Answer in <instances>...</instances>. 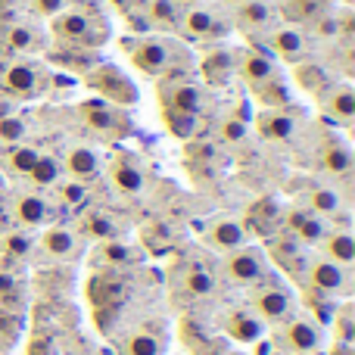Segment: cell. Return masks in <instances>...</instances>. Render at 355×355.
I'll return each mask as SVG.
<instances>
[{"instance_id": "ac0fdd59", "label": "cell", "mask_w": 355, "mask_h": 355, "mask_svg": "<svg viewBox=\"0 0 355 355\" xmlns=\"http://www.w3.org/2000/svg\"><path fill=\"white\" fill-rule=\"evenodd\" d=\"M12 218L22 225V231H35V227L47 225L50 218V202L41 193H16L12 196Z\"/></svg>"}, {"instance_id": "e0dca14e", "label": "cell", "mask_w": 355, "mask_h": 355, "mask_svg": "<svg viewBox=\"0 0 355 355\" xmlns=\"http://www.w3.org/2000/svg\"><path fill=\"white\" fill-rule=\"evenodd\" d=\"M144 252L135 250L131 243L119 240H103V243L94 250V265H100V271H128L135 265H141Z\"/></svg>"}, {"instance_id": "e575fe53", "label": "cell", "mask_w": 355, "mask_h": 355, "mask_svg": "<svg viewBox=\"0 0 355 355\" xmlns=\"http://www.w3.org/2000/svg\"><path fill=\"white\" fill-rule=\"evenodd\" d=\"M178 16H181V6L175 0H150L147 3V25L156 31H172L178 28Z\"/></svg>"}, {"instance_id": "5b68a950", "label": "cell", "mask_w": 355, "mask_h": 355, "mask_svg": "<svg viewBox=\"0 0 355 355\" xmlns=\"http://www.w3.org/2000/svg\"><path fill=\"white\" fill-rule=\"evenodd\" d=\"M53 35L66 44H78V47H97L103 41V35H110V28L100 25V19H94L91 12L81 10H62L53 19Z\"/></svg>"}, {"instance_id": "5bb4252c", "label": "cell", "mask_w": 355, "mask_h": 355, "mask_svg": "<svg viewBox=\"0 0 355 355\" xmlns=\"http://www.w3.org/2000/svg\"><path fill=\"white\" fill-rule=\"evenodd\" d=\"M281 231H287L290 237H296L302 246H318L321 237L327 234V218L315 215L312 209H306V206H293V209L284 212Z\"/></svg>"}, {"instance_id": "8d00e7d4", "label": "cell", "mask_w": 355, "mask_h": 355, "mask_svg": "<svg viewBox=\"0 0 355 355\" xmlns=\"http://www.w3.org/2000/svg\"><path fill=\"white\" fill-rule=\"evenodd\" d=\"M37 156H41V150L37 147H28V144H16V147L6 153V168H10L12 175H25L28 178V172L35 168Z\"/></svg>"}, {"instance_id": "277c9868", "label": "cell", "mask_w": 355, "mask_h": 355, "mask_svg": "<svg viewBox=\"0 0 355 355\" xmlns=\"http://www.w3.org/2000/svg\"><path fill=\"white\" fill-rule=\"evenodd\" d=\"M302 287L306 293L324 296V300H337V296L349 293V268L331 262L324 256H309V268L302 277Z\"/></svg>"}, {"instance_id": "30bf717a", "label": "cell", "mask_w": 355, "mask_h": 355, "mask_svg": "<svg viewBox=\"0 0 355 355\" xmlns=\"http://www.w3.org/2000/svg\"><path fill=\"white\" fill-rule=\"evenodd\" d=\"M0 44L10 47L12 53L37 56L47 50V31L35 19H6L3 31H0Z\"/></svg>"}, {"instance_id": "60d3db41", "label": "cell", "mask_w": 355, "mask_h": 355, "mask_svg": "<svg viewBox=\"0 0 355 355\" xmlns=\"http://www.w3.org/2000/svg\"><path fill=\"white\" fill-rule=\"evenodd\" d=\"M166 125L175 137L187 141V137H193V131H196L200 122H196V116H190V112H178V110H168L166 106Z\"/></svg>"}, {"instance_id": "f546056e", "label": "cell", "mask_w": 355, "mask_h": 355, "mask_svg": "<svg viewBox=\"0 0 355 355\" xmlns=\"http://www.w3.org/2000/svg\"><path fill=\"white\" fill-rule=\"evenodd\" d=\"M122 355H162L166 352V340L162 334H153V331H128L119 343Z\"/></svg>"}, {"instance_id": "d590c367", "label": "cell", "mask_w": 355, "mask_h": 355, "mask_svg": "<svg viewBox=\"0 0 355 355\" xmlns=\"http://www.w3.org/2000/svg\"><path fill=\"white\" fill-rule=\"evenodd\" d=\"M25 296V281L10 268H0V309L19 306Z\"/></svg>"}, {"instance_id": "484cf974", "label": "cell", "mask_w": 355, "mask_h": 355, "mask_svg": "<svg viewBox=\"0 0 355 355\" xmlns=\"http://www.w3.org/2000/svg\"><path fill=\"white\" fill-rule=\"evenodd\" d=\"M321 168L331 178H346L352 172V150L340 137H327L321 144Z\"/></svg>"}, {"instance_id": "603a6c76", "label": "cell", "mask_w": 355, "mask_h": 355, "mask_svg": "<svg viewBox=\"0 0 355 355\" xmlns=\"http://www.w3.org/2000/svg\"><path fill=\"white\" fill-rule=\"evenodd\" d=\"M237 25L246 35H265L275 28V6L268 0H243L237 6Z\"/></svg>"}, {"instance_id": "4fadbf2b", "label": "cell", "mask_w": 355, "mask_h": 355, "mask_svg": "<svg viewBox=\"0 0 355 355\" xmlns=\"http://www.w3.org/2000/svg\"><path fill=\"white\" fill-rule=\"evenodd\" d=\"M202 240H206L212 250L218 252H234L240 250V246L250 243V231H246L243 218H234V215H218V218H212L206 225V234H202Z\"/></svg>"}, {"instance_id": "9c48e42d", "label": "cell", "mask_w": 355, "mask_h": 355, "mask_svg": "<svg viewBox=\"0 0 355 355\" xmlns=\"http://www.w3.org/2000/svg\"><path fill=\"white\" fill-rule=\"evenodd\" d=\"M125 53L131 56L141 72L147 75H162L168 66H172V44L166 37H135V41H125Z\"/></svg>"}, {"instance_id": "f35d334b", "label": "cell", "mask_w": 355, "mask_h": 355, "mask_svg": "<svg viewBox=\"0 0 355 355\" xmlns=\"http://www.w3.org/2000/svg\"><path fill=\"white\" fill-rule=\"evenodd\" d=\"M296 81H300L309 94H315V97H321V94L327 91V85H331V78H327V72L321 66H302V62L296 66Z\"/></svg>"}, {"instance_id": "8fae6325", "label": "cell", "mask_w": 355, "mask_h": 355, "mask_svg": "<svg viewBox=\"0 0 355 355\" xmlns=\"http://www.w3.org/2000/svg\"><path fill=\"white\" fill-rule=\"evenodd\" d=\"M265 47H268L271 56L290 62V66H300L309 56V41L300 28L293 25H275L271 31H265Z\"/></svg>"}, {"instance_id": "d4e9b609", "label": "cell", "mask_w": 355, "mask_h": 355, "mask_svg": "<svg viewBox=\"0 0 355 355\" xmlns=\"http://www.w3.org/2000/svg\"><path fill=\"white\" fill-rule=\"evenodd\" d=\"M110 175H112V184H116L122 193L135 196L144 190V168L131 153H119L110 166Z\"/></svg>"}, {"instance_id": "7a4b0ae2", "label": "cell", "mask_w": 355, "mask_h": 355, "mask_svg": "<svg viewBox=\"0 0 355 355\" xmlns=\"http://www.w3.org/2000/svg\"><path fill=\"white\" fill-rule=\"evenodd\" d=\"M0 91L22 100L44 97L50 91V72L35 60H12L0 62Z\"/></svg>"}, {"instance_id": "ba28073f", "label": "cell", "mask_w": 355, "mask_h": 355, "mask_svg": "<svg viewBox=\"0 0 355 355\" xmlns=\"http://www.w3.org/2000/svg\"><path fill=\"white\" fill-rule=\"evenodd\" d=\"M231 25L225 19H218V12L209 10V6H187L178 16V31H181L187 41H221L227 35Z\"/></svg>"}, {"instance_id": "cb8c5ba5", "label": "cell", "mask_w": 355, "mask_h": 355, "mask_svg": "<svg viewBox=\"0 0 355 355\" xmlns=\"http://www.w3.org/2000/svg\"><path fill=\"white\" fill-rule=\"evenodd\" d=\"M318 256L331 259V262L343 265V268H349V265L355 262V237L346 227H327V234L321 237L318 243Z\"/></svg>"}, {"instance_id": "ee69618b", "label": "cell", "mask_w": 355, "mask_h": 355, "mask_svg": "<svg viewBox=\"0 0 355 355\" xmlns=\"http://www.w3.org/2000/svg\"><path fill=\"white\" fill-rule=\"evenodd\" d=\"M60 193H62V202H66V206H85L87 202V187L85 184H78V181L62 184Z\"/></svg>"}, {"instance_id": "1f68e13d", "label": "cell", "mask_w": 355, "mask_h": 355, "mask_svg": "<svg viewBox=\"0 0 355 355\" xmlns=\"http://www.w3.org/2000/svg\"><path fill=\"white\" fill-rule=\"evenodd\" d=\"M302 196H306L302 206L312 209V212L321 215V218H334V215L343 212V196H340L334 187H309Z\"/></svg>"}, {"instance_id": "7c38bea8", "label": "cell", "mask_w": 355, "mask_h": 355, "mask_svg": "<svg viewBox=\"0 0 355 355\" xmlns=\"http://www.w3.org/2000/svg\"><path fill=\"white\" fill-rule=\"evenodd\" d=\"M87 85L100 94V97L112 100V103H135L137 87L131 85V78L116 66H97L87 75Z\"/></svg>"}, {"instance_id": "d6986e66", "label": "cell", "mask_w": 355, "mask_h": 355, "mask_svg": "<svg viewBox=\"0 0 355 355\" xmlns=\"http://www.w3.org/2000/svg\"><path fill=\"white\" fill-rule=\"evenodd\" d=\"M237 72L243 75V81L252 91H259L265 81L275 78L277 69H275V60H271L268 53H262V50H243V53L237 56Z\"/></svg>"}, {"instance_id": "4316f807", "label": "cell", "mask_w": 355, "mask_h": 355, "mask_svg": "<svg viewBox=\"0 0 355 355\" xmlns=\"http://www.w3.org/2000/svg\"><path fill=\"white\" fill-rule=\"evenodd\" d=\"M202 103H206V94L200 85H190V81H178L175 87L166 91V106L178 112H190V116H200Z\"/></svg>"}, {"instance_id": "ffe728a7", "label": "cell", "mask_w": 355, "mask_h": 355, "mask_svg": "<svg viewBox=\"0 0 355 355\" xmlns=\"http://www.w3.org/2000/svg\"><path fill=\"white\" fill-rule=\"evenodd\" d=\"M62 172H69V178L78 184H94L103 172V162H100V156L94 153L91 147H72L66 153V162H62Z\"/></svg>"}, {"instance_id": "836d02e7", "label": "cell", "mask_w": 355, "mask_h": 355, "mask_svg": "<svg viewBox=\"0 0 355 355\" xmlns=\"http://www.w3.org/2000/svg\"><path fill=\"white\" fill-rule=\"evenodd\" d=\"M231 72H234V53L225 50L221 44H215V47L202 56V75H206V81H212V85H225Z\"/></svg>"}, {"instance_id": "ab89813d", "label": "cell", "mask_w": 355, "mask_h": 355, "mask_svg": "<svg viewBox=\"0 0 355 355\" xmlns=\"http://www.w3.org/2000/svg\"><path fill=\"white\" fill-rule=\"evenodd\" d=\"M81 112H85L87 125H91V128H97V131H106V128H112L116 122H122V119H119V112H112L106 103H87Z\"/></svg>"}, {"instance_id": "b9f144b4", "label": "cell", "mask_w": 355, "mask_h": 355, "mask_svg": "<svg viewBox=\"0 0 355 355\" xmlns=\"http://www.w3.org/2000/svg\"><path fill=\"white\" fill-rule=\"evenodd\" d=\"M25 137V122L16 116H0V141L3 144H19Z\"/></svg>"}, {"instance_id": "7bdbcfd3", "label": "cell", "mask_w": 355, "mask_h": 355, "mask_svg": "<svg viewBox=\"0 0 355 355\" xmlns=\"http://www.w3.org/2000/svg\"><path fill=\"white\" fill-rule=\"evenodd\" d=\"M28 10L35 12L37 19H56L66 10V0H28Z\"/></svg>"}, {"instance_id": "74e56055", "label": "cell", "mask_w": 355, "mask_h": 355, "mask_svg": "<svg viewBox=\"0 0 355 355\" xmlns=\"http://www.w3.org/2000/svg\"><path fill=\"white\" fill-rule=\"evenodd\" d=\"M60 175H62V162L56 159V156H44V153L37 156L35 168L28 172L31 184H37V187H50V184H56Z\"/></svg>"}, {"instance_id": "3957f363", "label": "cell", "mask_w": 355, "mask_h": 355, "mask_svg": "<svg viewBox=\"0 0 355 355\" xmlns=\"http://www.w3.org/2000/svg\"><path fill=\"white\" fill-rule=\"evenodd\" d=\"M268 271H275V268H271L265 250L262 246H252V243L240 246V250L227 252V256L221 259V275H225V281L237 284V287H246V290L262 281Z\"/></svg>"}, {"instance_id": "6da1fadb", "label": "cell", "mask_w": 355, "mask_h": 355, "mask_svg": "<svg viewBox=\"0 0 355 355\" xmlns=\"http://www.w3.org/2000/svg\"><path fill=\"white\" fill-rule=\"evenodd\" d=\"M246 306L262 318L265 327H281L284 321H290L296 315V293L287 284V277H281L277 271H268L262 281L250 287Z\"/></svg>"}, {"instance_id": "8992f818", "label": "cell", "mask_w": 355, "mask_h": 355, "mask_svg": "<svg viewBox=\"0 0 355 355\" xmlns=\"http://www.w3.org/2000/svg\"><path fill=\"white\" fill-rule=\"evenodd\" d=\"M265 256H268V262H275L287 277H293V281L302 284L306 268H309V252L296 237H290L287 231H277L275 237H268V243H265Z\"/></svg>"}, {"instance_id": "f1b7e54d", "label": "cell", "mask_w": 355, "mask_h": 355, "mask_svg": "<svg viewBox=\"0 0 355 355\" xmlns=\"http://www.w3.org/2000/svg\"><path fill=\"white\" fill-rule=\"evenodd\" d=\"M256 125H259V131H262V137H268V141H287L296 131V119L290 116V112H281V106L265 110L262 116L256 119Z\"/></svg>"}, {"instance_id": "9a60e30c", "label": "cell", "mask_w": 355, "mask_h": 355, "mask_svg": "<svg viewBox=\"0 0 355 355\" xmlns=\"http://www.w3.org/2000/svg\"><path fill=\"white\" fill-rule=\"evenodd\" d=\"M41 252L47 259H53V262H75L85 252V237L66 225L47 227L41 237Z\"/></svg>"}, {"instance_id": "52a82bcc", "label": "cell", "mask_w": 355, "mask_h": 355, "mask_svg": "<svg viewBox=\"0 0 355 355\" xmlns=\"http://www.w3.org/2000/svg\"><path fill=\"white\" fill-rule=\"evenodd\" d=\"M277 343H281V349H287L293 355H309V352L321 349V343H324V327H321L318 321H312L309 315H293L290 321L281 324Z\"/></svg>"}, {"instance_id": "f6af8a7d", "label": "cell", "mask_w": 355, "mask_h": 355, "mask_svg": "<svg viewBox=\"0 0 355 355\" xmlns=\"http://www.w3.org/2000/svg\"><path fill=\"white\" fill-rule=\"evenodd\" d=\"M175 3L181 6V10H187V6H202L206 0H175Z\"/></svg>"}, {"instance_id": "2e32d148", "label": "cell", "mask_w": 355, "mask_h": 355, "mask_svg": "<svg viewBox=\"0 0 355 355\" xmlns=\"http://www.w3.org/2000/svg\"><path fill=\"white\" fill-rule=\"evenodd\" d=\"M221 331L231 340H237V343H259L268 327L262 324V318L250 306H234L221 315Z\"/></svg>"}, {"instance_id": "4dcf8cb0", "label": "cell", "mask_w": 355, "mask_h": 355, "mask_svg": "<svg viewBox=\"0 0 355 355\" xmlns=\"http://www.w3.org/2000/svg\"><path fill=\"white\" fill-rule=\"evenodd\" d=\"M81 234L97 240V243H103V240H119L125 234V227L106 212H87L85 218H81Z\"/></svg>"}, {"instance_id": "83f0119b", "label": "cell", "mask_w": 355, "mask_h": 355, "mask_svg": "<svg viewBox=\"0 0 355 355\" xmlns=\"http://www.w3.org/2000/svg\"><path fill=\"white\" fill-rule=\"evenodd\" d=\"M256 218H259V225H252L250 234H259V237H265V240L275 237V234L284 227V212L275 200H259L256 206L250 209V218L246 221H256Z\"/></svg>"}, {"instance_id": "d6a6232c", "label": "cell", "mask_w": 355, "mask_h": 355, "mask_svg": "<svg viewBox=\"0 0 355 355\" xmlns=\"http://www.w3.org/2000/svg\"><path fill=\"white\" fill-rule=\"evenodd\" d=\"M31 252H35V237L28 231H10L0 237V256H3V262L22 265L31 259Z\"/></svg>"}, {"instance_id": "7402d4cb", "label": "cell", "mask_w": 355, "mask_h": 355, "mask_svg": "<svg viewBox=\"0 0 355 355\" xmlns=\"http://www.w3.org/2000/svg\"><path fill=\"white\" fill-rule=\"evenodd\" d=\"M321 106L331 119H337L340 125H349L355 119V91L346 81H337V85H327V91L321 94Z\"/></svg>"}, {"instance_id": "44dd1931", "label": "cell", "mask_w": 355, "mask_h": 355, "mask_svg": "<svg viewBox=\"0 0 355 355\" xmlns=\"http://www.w3.org/2000/svg\"><path fill=\"white\" fill-rule=\"evenodd\" d=\"M181 290L190 296V300H206V296H215L218 290V271L206 268L200 262H190L181 268Z\"/></svg>"}]
</instances>
